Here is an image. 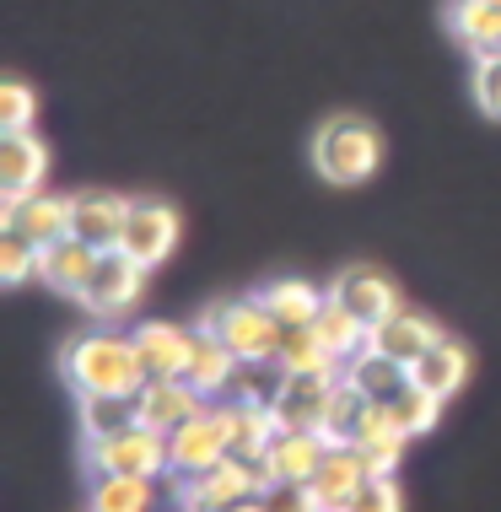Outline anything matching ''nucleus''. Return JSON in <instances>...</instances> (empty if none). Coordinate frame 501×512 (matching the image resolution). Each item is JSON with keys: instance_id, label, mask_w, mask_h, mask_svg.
<instances>
[{"instance_id": "1", "label": "nucleus", "mask_w": 501, "mask_h": 512, "mask_svg": "<svg viewBox=\"0 0 501 512\" xmlns=\"http://www.w3.org/2000/svg\"><path fill=\"white\" fill-rule=\"evenodd\" d=\"M60 378L71 383L76 399L92 394H141L146 367L141 351H135V335H119V329H87L60 351Z\"/></svg>"}, {"instance_id": "2", "label": "nucleus", "mask_w": 501, "mask_h": 512, "mask_svg": "<svg viewBox=\"0 0 501 512\" xmlns=\"http://www.w3.org/2000/svg\"><path fill=\"white\" fill-rule=\"evenodd\" d=\"M313 168L324 184L356 189L383 168V135L367 114H329L313 135Z\"/></svg>"}, {"instance_id": "3", "label": "nucleus", "mask_w": 501, "mask_h": 512, "mask_svg": "<svg viewBox=\"0 0 501 512\" xmlns=\"http://www.w3.org/2000/svg\"><path fill=\"white\" fill-rule=\"evenodd\" d=\"M200 329L238 351V362H281V340H286V324H275V313L264 308L259 297H232V302H216L205 308Z\"/></svg>"}, {"instance_id": "4", "label": "nucleus", "mask_w": 501, "mask_h": 512, "mask_svg": "<svg viewBox=\"0 0 501 512\" xmlns=\"http://www.w3.org/2000/svg\"><path fill=\"white\" fill-rule=\"evenodd\" d=\"M270 486L259 459H238L227 453L221 464L200 469V475H178V512H221V507H238L254 502V496Z\"/></svg>"}, {"instance_id": "5", "label": "nucleus", "mask_w": 501, "mask_h": 512, "mask_svg": "<svg viewBox=\"0 0 501 512\" xmlns=\"http://www.w3.org/2000/svg\"><path fill=\"white\" fill-rule=\"evenodd\" d=\"M87 464L97 475H135V480H157L167 475V437L151 432V426H124L114 437H92L87 442Z\"/></svg>"}, {"instance_id": "6", "label": "nucleus", "mask_w": 501, "mask_h": 512, "mask_svg": "<svg viewBox=\"0 0 501 512\" xmlns=\"http://www.w3.org/2000/svg\"><path fill=\"white\" fill-rule=\"evenodd\" d=\"M146 275H151V270L135 265L124 248H103V259H97V270H92V281H87V292H81L76 302H81L92 318H119V313H130L135 302H141Z\"/></svg>"}, {"instance_id": "7", "label": "nucleus", "mask_w": 501, "mask_h": 512, "mask_svg": "<svg viewBox=\"0 0 501 512\" xmlns=\"http://www.w3.org/2000/svg\"><path fill=\"white\" fill-rule=\"evenodd\" d=\"M227 453H232V437H227V410H221V399L205 405L200 415H189V421L167 437V464H173V475H200V469L221 464Z\"/></svg>"}, {"instance_id": "8", "label": "nucleus", "mask_w": 501, "mask_h": 512, "mask_svg": "<svg viewBox=\"0 0 501 512\" xmlns=\"http://www.w3.org/2000/svg\"><path fill=\"white\" fill-rule=\"evenodd\" d=\"M334 383H340V372H286L281 389L270 399L275 426H281V432H324Z\"/></svg>"}, {"instance_id": "9", "label": "nucleus", "mask_w": 501, "mask_h": 512, "mask_svg": "<svg viewBox=\"0 0 501 512\" xmlns=\"http://www.w3.org/2000/svg\"><path fill=\"white\" fill-rule=\"evenodd\" d=\"M119 248L135 259V265L157 270L167 254L178 248V211L167 200H130V221H124V238Z\"/></svg>"}, {"instance_id": "10", "label": "nucleus", "mask_w": 501, "mask_h": 512, "mask_svg": "<svg viewBox=\"0 0 501 512\" xmlns=\"http://www.w3.org/2000/svg\"><path fill=\"white\" fill-rule=\"evenodd\" d=\"M329 297L340 302L351 318H361L367 329H378L388 313L405 308V302H399V286L388 281L383 270H372V265H345V270L329 281Z\"/></svg>"}, {"instance_id": "11", "label": "nucleus", "mask_w": 501, "mask_h": 512, "mask_svg": "<svg viewBox=\"0 0 501 512\" xmlns=\"http://www.w3.org/2000/svg\"><path fill=\"white\" fill-rule=\"evenodd\" d=\"M372 475H378V469L367 464V453H361L356 442H329V453H324V464H318V475L308 480V491L324 512H345V502H351Z\"/></svg>"}, {"instance_id": "12", "label": "nucleus", "mask_w": 501, "mask_h": 512, "mask_svg": "<svg viewBox=\"0 0 501 512\" xmlns=\"http://www.w3.org/2000/svg\"><path fill=\"white\" fill-rule=\"evenodd\" d=\"M135 410H141V426H151V432L173 437L178 426L189 421V415L205 410V394L194 389L189 378H146L141 394H135Z\"/></svg>"}, {"instance_id": "13", "label": "nucleus", "mask_w": 501, "mask_h": 512, "mask_svg": "<svg viewBox=\"0 0 501 512\" xmlns=\"http://www.w3.org/2000/svg\"><path fill=\"white\" fill-rule=\"evenodd\" d=\"M124 221H130V200L114 189H76L71 195V238L92 248H119Z\"/></svg>"}, {"instance_id": "14", "label": "nucleus", "mask_w": 501, "mask_h": 512, "mask_svg": "<svg viewBox=\"0 0 501 512\" xmlns=\"http://www.w3.org/2000/svg\"><path fill=\"white\" fill-rule=\"evenodd\" d=\"M49 178V146L33 130H11L0 135V200H22L38 195Z\"/></svg>"}, {"instance_id": "15", "label": "nucleus", "mask_w": 501, "mask_h": 512, "mask_svg": "<svg viewBox=\"0 0 501 512\" xmlns=\"http://www.w3.org/2000/svg\"><path fill=\"white\" fill-rule=\"evenodd\" d=\"M135 351H141L146 378H184L189 351H194V329L184 324H167V318H146V324L130 329Z\"/></svg>"}, {"instance_id": "16", "label": "nucleus", "mask_w": 501, "mask_h": 512, "mask_svg": "<svg viewBox=\"0 0 501 512\" xmlns=\"http://www.w3.org/2000/svg\"><path fill=\"white\" fill-rule=\"evenodd\" d=\"M6 227H17L22 238H33L38 248L71 238V195H22V200H6Z\"/></svg>"}, {"instance_id": "17", "label": "nucleus", "mask_w": 501, "mask_h": 512, "mask_svg": "<svg viewBox=\"0 0 501 512\" xmlns=\"http://www.w3.org/2000/svg\"><path fill=\"white\" fill-rule=\"evenodd\" d=\"M442 22H448L453 44L469 49L475 60L501 54V0H448Z\"/></svg>"}, {"instance_id": "18", "label": "nucleus", "mask_w": 501, "mask_h": 512, "mask_svg": "<svg viewBox=\"0 0 501 512\" xmlns=\"http://www.w3.org/2000/svg\"><path fill=\"white\" fill-rule=\"evenodd\" d=\"M437 340H442V329L431 324L426 313H415V308H399V313H388L383 324L367 335V345H372V351L394 356V362H405V367H415V362H421V356H426Z\"/></svg>"}, {"instance_id": "19", "label": "nucleus", "mask_w": 501, "mask_h": 512, "mask_svg": "<svg viewBox=\"0 0 501 512\" xmlns=\"http://www.w3.org/2000/svg\"><path fill=\"white\" fill-rule=\"evenodd\" d=\"M329 453V437L324 432H275V442L264 448V475L270 480H297V486H308L318 475V464H324Z\"/></svg>"}, {"instance_id": "20", "label": "nucleus", "mask_w": 501, "mask_h": 512, "mask_svg": "<svg viewBox=\"0 0 501 512\" xmlns=\"http://www.w3.org/2000/svg\"><path fill=\"white\" fill-rule=\"evenodd\" d=\"M238 351H227L211 329H194V351H189V367H184V378L200 389L205 399H227L232 389V378H238Z\"/></svg>"}, {"instance_id": "21", "label": "nucleus", "mask_w": 501, "mask_h": 512, "mask_svg": "<svg viewBox=\"0 0 501 512\" xmlns=\"http://www.w3.org/2000/svg\"><path fill=\"white\" fill-rule=\"evenodd\" d=\"M97 259H103V248H92L81 238H60V243L44 248V275H38V281L54 286V292H65V297H81L92 281V270H97Z\"/></svg>"}, {"instance_id": "22", "label": "nucleus", "mask_w": 501, "mask_h": 512, "mask_svg": "<svg viewBox=\"0 0 501 512\" xmlns=\"http://www.w3.org/2000/svg\"><path fill=\"white\" fill-rule=\"evenodd\" d=\"M410 378L421 383L426 394L453 399V394L469 383V345H464V340H453V335H442V340L421 356V362L410 367Z\"/></svg>"}, {"instance_id": "23", "label": "nucleus", "mask_w": 501, "mask_h": 512, "mask_svg": "<svg viewBox=\"0 0 501 512\" xmlns=\"http://www.w3.org/2000/svg\"><path fill=\"white\" fill-rule=\"evenodd\" d=\"M227 410V437H232V453L238 459H264V448L275 442V410L270 405H254V399H221Z\"/></svg>"}, {"instance_id": "24", "label": "nucleus", "mask_w": 501, "mask_h": 512, "mask_svg": "<svg viewBox=\"0 0 501 512\" xmlns=\"http://www.w3.org/2000/svg\"><path fill=\"white\" fill-rule=\"evenodd\" d=\"M345 383H356L361 394L372 399V405H388V399H394L399 389H405L410 383V367L405 362H394V356H383V351H356L351 362H345V372H340Z\"/></svg>"}, {"instance_id": "25", "label": "nucleus", "mask_w": 501, "mask_h": 512, "mask_svg": "<svg viewBox=\"0 0 501 512\" xmlns=\"http://www.w3.org/2000/svg\"><path fill=\"white\" fill-rule=\"evenodd\" d=\"M254 297L275 313V324L302 329V324H313V318H318V308H324V297H329V292H318L313 281H297V275H281V281L259 286Z\"/></svg>"}, {"instance_id": "26", "label": "nucleus", "mask_w": 501, "mask_h": 512, "mask_svg": "<svg viewBox=\"0 0 501 512\" xmlns=\"http://www.w3.org/2000/svg\"><path fill=\"white\" fill-rule=\"evenodd\" d=\"M313 329H318V340L329 345V356L340 362V372H345V362H351L356 351H367V335H372V329L361 324V318H351V313H345L334 297H324V308H318Z\"/></svg>"}, {"instance_id": "27", "label": "nucleus", "mask_w": 501, "mask_h": 512, "mask_svg": "<svg viewBox=\"0 0 501 512\" xmlns=\"http://www.w3.org/2000/svg\"><path fill=\"white\" fill-rule=\"evenodd\" d=\"M442 405H448V399L426 394L421 383L410 378L405 389H399V394H394V399H388V405H383V415H388V421H394V426H399V432H405V437H426L431 426L442 421Z\"/></svg>"}, {"instance_id": "28", "label": "nucleus", "mask_w": 501, "mask_h": 512, "mask_svg": "<svg viewBox=\"0 0 501 512\" xmlns=\"http://www.w3.org/2000/svg\"><path fill=\"white\" fill-rule=\"evenodd\" d=\"M356 448L367 453V464L378 469V475H394V464L405 459L410 437L399 432V426H394V421H388V415H383V405H378V410L367 415V426H361V432H356Z\"/></svg>"}, {"instance_id": "29", "label": "nucleus", "mask_w": 501, "mask_h": 512, "mask_svg": "<svg viewBox=\"0 0 501 512\" xmlns=\"http://www.w3.org/2000/svg\"><path fill=\"white\" fill-rule=\"evenodd\" d=\"M141 421V410H135V394H92V399H81V432L92 437H114L124 432V426H135Z\"/></svg>"}, {"instance_id": "30", "label": "nucleus", "mask_w": 501, "mask_h": 512, "mask_svg": "<svg viewBox=\"0 0 501 512\" xmlns=\"http://www.w3.org/2000/svg\"><path fill=\"white\" fill-rule=\"evenodd\" d=\"M372 410H378V405H372V399L367 394H361L356 389V383H334V399H329V421H324V437L329 442H356V432H361V426H367V415Z\"/></svg>"}, {"instance_id": "31", "label": "nucleus", "mask_w": 501, "mask_h": 512, "mask_svg": "<svg viewBox=\"0 0 501 512\" xmlns=\"http://www.w3.org/2000/svg\"><path fill=\"white\" fill-rule=\"evenodd\" d=\"M87 512H151V480L135 475H97Z\"/></svg>"}, {"instance_id": "32", "label": "nucleus", "mask_w": 501, "mask_h": 512, "mask_svg": "<svg viewBox=\"0 0 501 512\" xmlns=\"http://www.w3.org/2000/svg\"><path fill=\"white\" fill-rule=\"evenodd\" d=\"M44 275V248L33 238H22L17 227H0V281L6 286H27Z\"/></svg>"}, {"instance_id": "33", "label": "nucleus", "mask_w": 501, "mask_h": 512, "mask_svg": "<svg viewBox=\"0 0 501 512\" xmlns=\"http://www.w3.org/2000/svg\"><path fill=\"white\" fill-rule=\"evenodd\" d=\"M281 372H340V362L318 340V329L302 324V329H286V340H281Z\"/></svg>"}, {"instance_id": "34", "label": "nucleus", "mask_w": 501, "mask_h": 512, "mask_svg": "<svg viewBox=\"0 0 501 512\" xmlns=\"http://www.w3.org/2000/svg\"><path fill=\"white\" fill-rule=\"evenodd\" d=\"M33 119H38V92L27 81H0V135L33 130Z\"/></svg>"}, {"instance_id": "35", "label": "nucleus", "mask_w": 501, "mask_h": 512, "mask_svg": "<svg viewBox=\"0 0 501 512\" xmlns=\"http://www.w3.org/2000/svg\"><path fill=\"white\" fill-rule=\"evenodd\" d=\"M345 512H405V496H399L394 475H372L367 486L345 502Z\"/></svg>"}, {"instance_id": "36", "label": "nucleus", "mask_w": 501, "mask_h": 512, "mask_svg": "<svg viewBox=\"0 0 501 512\" xmlns=\"http://www.w3.org/2000/svg\"><path fill=\"white\" fill-rule=\"evenodd\" d=\"M259 507L264 512H324L313 502V491L297 486V480H270V486L259 491Z\"/></svg>"}, {"instance_id": "37", "label": "nucleus", "mask_w": 501, "mask_h": 512, "mask_svg": "<svg viewBox=\"0 0 501 512\" xmlns=\"http://www.w3.org/2000/svg\"><path fill=\"white\" fill-rule=\"evenodd\" d=\"M475 108L485 119H501V54L475 60Z\"/></svg>"}, {"instance_id": "38", "label": "nucleus", "mask_w": 501, "mask_h": 512, "mask_svg": "<svg viewBox=\"0 0 501 512\" xmlns=\"http://www.w3.org/2000/svg\"><path fill=\"white\" fill-rule=\"evenodd\" d=\"M221 512H264V507H259V496H254V502H238V507H221Z\"/></svg>"}]
</instances>
